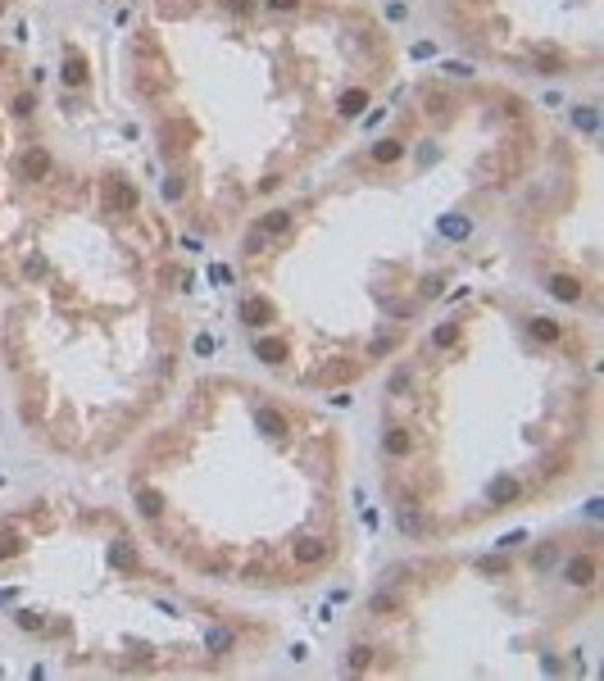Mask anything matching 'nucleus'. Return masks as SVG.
<instances>
[{"label":"nucleus","instance_id":"9b49d317","mask_svg":"<svg viewBox=\"0 0 604 681\" xmlns=\"http://www.w3.org/2000/svg\"><path fill=\"white\" fill-rule=\"evenodd\" d=\"M518 495H523V486H518V477H496L486 486V500L496 504V509H509V504L518 500Z\"/></svg>","mask_w":604,"mask_h":681},{"label":"nucleus","instance_id":"4468645a","mask_svg":"<svg viewBox=\"0 0 604 681\" xmlns=\"http://www.w3.org/2000/svg\"><path fill=\"white\" fill-rule=\"evenodd\" d=\"M382 450H387L391 459L409 454V450H414V431H409V427H387V431H382Z\"/></svg>","mask_w":604,"mask_h":681},{"label":"nucleus","instance_id":"ea45409f","mask_svg":"<svg viewBox=\"0 0 604 681\" xmlns=\"http://www.w3.org/2000/svg\"><path fill=\"white\" fill-rule=\"evenodd\" d=\"M14 600H19V586H5V590H0V609H5V604H14Z\"/></svg>","mask_w":604,"mask_h":681},{"label":"nucleus","instance_id":"f03ea898","mask_svg":"<svg viewBox=\"0 0 604 681\" xmlns=\"http://www.w3.org/2000/svg\"><path fill=\"white\" fill-rule=\"evenodd\" d=\"M563 581L568 586H577V590H590L600 581V559L590 550H582V554H568V563H563Z\"/></svg>","mask_w":604,"mask_h":681},{"label":"nucleus","instance_id":"a211bd4d","mask_svg":"<svg viewBox=\"0 0 604 681\" xmlns=\"http://www.w3.org/2000/svg\"><path fill=\"white\" fill-rule=\"evenodd\" d=\"M137 509H141V518L159 523V518H164V509H168V500H164L159 491H150V486H137Z\"/></svg>","mask_w":604,"mask_h":681},{"label":"nucleus","instance_id":"423d86ee","mask_svg":"<svg viewBox=\"0 0 604 681\" xmlns=\"http://www.w3.org/2000/svg\"><path fill=\"white\" fill-rule=\"evenodd\" d=\"M546 291H550L559 304H582V300H586V282L573 277V272H554V277L546 282Z\"/></svg>","mask_w":604,"mask_h":681},{"label":"nucleus","instance_id":"c85d7f7f","mask_svg":"<svg viewBox=\"0 0 604 681\" xmlns=\"http://www.w3.org/2000/svg\"><path fill=\"white\" fill-rule=\"evenodd\" d=\"M477 568H482L486 577H504V573H509V563H504L500 554H486V559H477Z\"/></svg>","mask_w":604,"mask_h":681},{"label":"nucleus","instance_id":"473e14b6","mask_svg":"<svg viewBox=\"0 0 604 681\" xmlns=\"http://www.w3.org/2000/svg\"><path fill=\"white\" fill-rule=\"evenodd\" d=\"M159 191H164V200L173 205V200H182V191H187V182H182V178H164V187H159Z\"/></svg>","mask_w":604,"mask_h":681},{"label":"nucleus","instance_id":"4be33fe9","mask_svg":"<svg viewBox=\"0 0 604 681\" xmlns=\"http://www.w3.org/2000/svg\"><path fill=\"white\" fill-rule=\"evenodd\" d=\"M373 654H377L373 645H350L341 667H345V672H368V667H373Z\"/></svg>","mask_w":604,"mask_h":681},{"label":"nucleus","instance_id":"1a4fd4ad","mask_svg":"<svg viewBox=\"0 0 604 681\" xmlns=\"http://www.w3.org/2000/svg\"><path fill=\"white\" fill-rule=\"evenodd\" d=\"M255 359H259V364H268V368H282L291 359V345L282 337H255Z\"/></svg>","mask_w":604,"mask_h":681},{"label":"nucleus","instance_id":"dca6fc26","mask_svg":"<svg viewBox=\"0 0 604 681\" xmlns=\"http://www.w3.org/2000/svg\"><path fill=\"white\" fill-rule=\"evenodd\" d=\"M368 159H373V164H400V159H404V141H400V136H382V141H373Z\"/></svg>","mask_w":604,"mask_h":681},{"label":"nucleus","instance_id":"ddd939ff","mask_svg":"<svg viewBox=\"0 0 604 681\" xmlns=\"http://www.w3.org/2000/svg\"><path fill=\"white\" fill-rule=\"evenodd\" d=\"M255 227L264 232L268 241H277V237H287V232H291V214H287V209H268V214H259Z\"/></svg>","mask_w":604,"mask_h":681},{"label":"nucleus","instance_id":"393cba45","mask_svg":"<svg viewBox=\"0 0 604 681\" xmlns=\"http://www.w3.org/2000/svg\"><path fill=\"white\" fill-rule=\"evenodd\" d=\"M14 627H19V631H28V636H36V631H46V613H36V609H19V613H14Z\"/></svg>","mask_w":604,"mask_h":681},{"label":"nucleus","instance_id":"20e7f679","mask_svg":"<svg viewBox=\"0 0 604 681\" xmlns=\"http://www.w3.org/2000/svg\"><path fill=\"white\" fill-rule=\"evenodd\" d=\"M237 314H241V327H273L277 323V304L268 295H245Z\"/></svg>","mask_w":604,"mask_h":681},{"label":"nucleus","instance_id":"6ab92c4d","mask_svg":"<svg viewBox=\"0 0 604 681\" xmlns=\"http://www.w3.org/2000/svg\"><path fill=\"white\" fill-rule=\"evenodd\" d=\"M109 563H114L118 573H137V568H141V554L132 550V541H114V545H109Z\"/></svg>","mask_w":604,"mask_h":681},{"label":"nucleus","instance_id":"4c0bfd02","mask_svg":"<svg viewBox=\"0 0 604 681\" xmlns=\"http://www.w3.org/2000/svg\"><path fill=\"white\" fill-rule=\"evenodd\" d=\"M586 518H590V523H600V518H604V500H600V495H590V500H586Z\"/></svg>","mask_w":604,"mask_h":681},{"label":"nucleus","instance_id":"6e6552de","mask_svg":"<svg viewBox=\"0 0 604 681\" xmlns=\"http://www.w3.org/2000/svg\"><path fill=\"white\" fill-rule=\"evenodd\" d=\"M396 523H400V531H404V536H409V541H423L427 531H431V523H427V513L418 509V504H409V500H404L400 509H396Z\"/></svg>","mask_w":604,"mask_h":681},{"label":"nucleus","instance_id":"9d476101","mask_svg":"<svg viewBox=\"0 0 604 681\" xmlns=\"http://www.w3.org/2000/svg\"><path fill=\"white\" fill-rule=\"evenodd\" d=\"M86 78H91V64H86V55H82V51H68L64 68H59V82L78 91V86H86Z\"/></svg>","mask_w":604,"mask_h":681},{"label":"nucleus","instance_id":"39448f33","mask_svg":"<svg viewBox=\"0 0 604 681\" xmlns=\"http://www.w3.org/2000/svg\"><path fill=\"white\" fill-rule=\"evenodd\" d=\"M255 427H259V436H268V441L291 436V418L282 414V409H273V404H259L255 409Z\"/></svg>","mask_w":604,"mask_h":681},{"label":"nucleus","instance_id":"cd10ccee","mask_svg":"<svg viewBox=\"0 0 604 681\" xmlns=\"http://www.w3.org/2000/svg\"><path fill=\"white\" fill-rule=\"evenodd\" d=\"M368 609H373L377 618H382V613H400V600H396V595H387V590H377V595L368 600Z\"/></svg>","mask_w":604,"mask_h":681},{"label":"nucleus","instance_id":"72a5a7b5","mask_svg":"<svg viewBox=\"0 0 604 681\" xmlns=\"http://www.w3.org/2000/svg\"><path fill=\"white\" fill-rule=\"evenodd\" d=\"M441 73H450V78H473V64H459V59H446V64H441Z\"/></svg>","mask_w":604,"mask_h":681},{"label":"nucleus","instance_id":"bb28decb","mask_svg":"<svg viewBox=\"0 0 604 681\" xmlns=\"http://www.w3.org/2000/svg\"><path fill=\"white\" fill-rule=\"evenodd\" d=\"M554 559H559V541H546V545H541V550L532 554V568L541 573V568H550Z\"/></svg>","mask_w":604,"mask_h":681},{"label":"nucleus","instance_id":"f8f14e48","mask_svg":"<svg viewBox=\"0 0 604 681\" xmlns=\"http://www.w3.org/2000/svg\"><path fill=\"white\" fill-rule=\"evenodd\" d=\"M527 332H532V341H541V345H559L563 341V327L554 323V318H546V314L527 318Z\"/></svg>","mask_w":604,"mask_h":681},{"label":"nucleus","instance_id":"c756f323","mask_svg":"<svg viewBox=\"0 0 604 681\" xmlns=\"http://www.w3.org/2000/svg\"><path fill=\"white\" fill-rule=\"evenodd\" d=\"M46 268H51V264H46V255H28V259H23V277H46Z\"/></svg>","mask_w":604,"mask_h":681},{"label":"nucleus","instance_id":"f3484780","mask_svg":"<svg viewBox=\"0 0 604 681\" xmlns=\"http://www.w3.org/2000/svg\"><path fill=\"white\" fill-rule=\"evenodd\" d=\"M368 109V86H350V91H341V101H337V114L341 118H359Z\"/></svg>","mask_w":604,"mask_h":681},{"label":"nucleus","instance_id":"2f4dec72","mask_svg":"<svg viewBox=\"0 0 604 681\" xmlns=\"http://www.w3.org/2000/svg\"><path fill=\"white\" fill-rule=\"evenodd\" d=\"M396 341H400L396 332H387V337H377L373 345H368V354H373V359H382V354H391V350H396Z\"/></svg>","mask_w":604,"mask_h":681},{"label":"nucleus","instance_id":"b1692460","mask_svg":"<svg viewBox=\"0 0 604 681\" xmlns=\"http://www.w3.org/2000/svg\"><path fill=\"white\" fill-rule=\"evenodd\" d=\"M441 237H450V241H468V237H473V222H468L464 214H446V218H441Z\"/></svg>","mask_w":604,"mask_h":681},{"label":"nucleus","instance_id":"412c9836","mask_svg":"<svg viewBox=\"0 0 604 681\" xmlns=\"http://www.w3.org/2000/svg\"><path fill=\"white\" fill-rule=\"evenodd\" d=\"M23 550H28V541H23V531H19V527H0V563L19 559Z\"/></svg>","mask_w":604,"mask_h":681},{"label":"nucleus","instance_id":"a19ab883","mask_svg":"<svg viewBox=\"0 0 604 681\" xmlns=\"http://www.w3.org/2000/svg\"><path fill=\"white\" fill-rule=\"evenodd\" d=\"M350 400H354L350 391H337V395H332V404H337V409H350Z\"/></svg>","mask_w":604,"mask_h":681},{"label":"nucleus","instance_id":"0eeeda50","mask_svg":"<svg viewBox=\"0 0 604 681\" xmlns=\"http://www.w3.org/2000/svg\"><path fill=\"white\" fill-rule=\"evenodd\" d=\"M332 559V545L323 536H300L295 541V563L300 568H323Z\"/></svg>","mask_w":604,"mask_h":681},{"label":"nucleus","instance_id":"aec40b11","mask_svg":"<svg viewBox=\"0 0 604 681\" xmlns=\"http://www.w3.org/2000/svg\"><path fill=\"white\" fill-rule=\"evenodd\" d=\"M459 337H464V323H459V318H446V323L431 327V345H436V350H450V345H459Z\"/></svg>","mask_w":604,"mask_h":681},{"label":"nucleus","instance_id":"58836bf2","mask_svg":"<svg viewBox=\"0 0 604 681\" xmlns=\"http://www.w3.org/2000/svg\"><path fill=\"white\" fill-rule=\"evenodd\" d=\"M191 345H195V354H200V359H205V354H214V337H209V332H200V337H195Z\"/></svg>","mask_w":604,"mask_h":681},{"label":"nucleus","instance_id":"2eb2a0df","mask_svg":"<svg viewBox=\"0 0 604 681\" xmlns=\"http://www.w3.org/2000/svg\"><path fill=\"white\" fill-rule=\"evenodd\" d=\"M232 650H237V636H232L227 627H209V631H205V654H214V659H227Z\"/></svg>","mask_w":604,"mask_h":681},{"label":"nucleus","instance_id":"c9c22d12","mask_svg":"<svg viewBox=\"0 0 604 681\" xmlns=\"http://www.w3.org/2000/svg\"><path fill=\"white\" fill-rule=\"evenodd\" d=\"M264 245H268V237H264V232L255 227L250 237H245V255H259V250H264Z\"/></svg>","mask_w":604,"mask_h":681},{"label":"nucleus","instance_id":"f704fd0d","mask_svg":"<svg viewBox=\"0 0 604 681\" xmlns=\"http://www.w3.org/2000/svg\"><path fill=\"white\" fill-rule=\"evenodd\" d=\"M523 541H527V531H509V536H500V541H496V550H500V554H509V550H518Z\"/></svg>","mask_w":604,"mask_h":681},{"label":"nucleus","instance_id":"a878e982","mask_svg":"<svg viewBox=\"0 0 604 681\" xmlns=\"http://www.w3.org/2000/svg\"><path fill=\"white\" fill-rule=\"evenodd\" d=\"M9 109H14L19 118H32V109H36V96H32V91H14V96H9Z\"/></svg>","mask_w":604,"mask_h":681},{"label":"nucleus","instance_id":"79ce46f5","mask_svg":"<svg viewBox=\"0 0 604 681\" xmlns=\"http://www.w3.org/2000/svg\"><path fill=\"white\" fill-rule=\"evenodd\" d=\"M0 64H5V51H0Z\"/></svg>","mask_w":604,"mask_h":681},{"label":"nucleus","instance_id":"7ed1b4c3","mask_svg":"<svg viewBox=\"0 0 604 681\" xmlns=\"http://www.w3.org/2000/svg\"><path fill=\"white\" fill-rule=\"evenodd\" d=\"M51 173H55V159H51L46 145H28V150L19 155V178L23 182H51Z\"/></svg>","mask_w":604,"mask_h":681},{"label":"nucleus","instance_id":"e433bc0d","mask_svg":"<svg viewBox=\"0 0 604 681\" xmlns=\"http://www.w3.org/2000/svg\"><path fill=\"white\" fill-rule=\"evenodd\" d=\"M268 9H273V14H295V9H300V0H264Z\"/></svg>","mask_w":604,"mask_h":681},{"label":"nucleus","instance_id":"f257e3e1","mask_svg":"<svg viewBox=\"0 0 604 681\" xmlns=\"http://www.w3.org/2000/svg\"><path fill=\"white\" fill-rule=\"evenodd\" d=\"M101 205H105V214H132V209L141 205L137 182H128L123 173H109L101 182Z\"/></svg>","mask_w":604,"mask_h":681},{"label":"nucleus","instance_id":"7c9ffc66","mask_svg":"<svg viewBox=\"0 0 604 681\" xmlns=\"http://www.w3.org/2000/svg\"><path fill=\"white\" fill-rule=\"evenodd\" d=\"M532 68H541V78H559V73H563V64H559V59H550V55H536Z\"/></svg>","mask_w":604,"mask_h":681},{"label":"nucleus","instance_id":"5701e85b","mask_svg":"<svg viewBox=\"0 0 604 681\" xmlns=\"http://www.w3.org/2000/svg\"><path fill=\"white\" fill-rule=\"evenodd\" d=\"M568 118H573V128H577V132H586V136H595V132H600V109H595V105H577Z\"/></svg>","mask_w":604,"mask_h":681}]
</instances>
